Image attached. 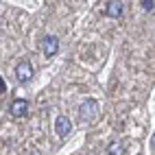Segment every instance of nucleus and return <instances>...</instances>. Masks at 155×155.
I'll use <instances>...</instances> for the list:
<instances>
[{
    "label": "nucleus",
    "mask_w": 155,
    "mask_h": 155,
    "mask_svg": "<svg viewBox=\"0 0 155 155\" xmlns=\"http://www.w3.org/2000/svg\"><path fill=\"white\" fill-rule=\"evenodd\" d=\"M96 114H98V103H96V101L87 98V101H83V103L79 105V116H81V120H92V118H96Z\"/></svg>",
    "instance_id": "obj_1"
},
{
    "label": "nucleus",
    "mask_w": 155,
    "mask_h": 155,
    "mask_svg": "<svg viewBox=\"0 0 155 155\" xmlns=\"http://www.w3.org/2000/svg\"><path fill=\"white\" fill-rule=\"evenodd\" d=\"M42 50H44L46 57L57 55V50H59V39H57L55 35H46V37L42 39Z\"/></svg>",
    "instance_id": "obj_2"
},
{
    "label": "nucleus",
    "mask_w": 155,
    "mask_h": 155,
    "mask_svg": "<svg viewBox=\"0 0 155 155\" xmlns=\"http://www.w3.org/2000/svg\"><path fill=\"white\" fill-rule=\"evenodd\" d=\"M15 77H18V81H22V83L31 81L33 79V66H31L28 61H20L18 68H15Z\"/></svg>",
    "instance_id": "obj_3"
},
{
    "label": "nucleus",
    "mask_w": 155,
    "mask_h": 155,
    "mask_svg": "<svg viewBox=\"0 0 155 155\" xmlns=\"http://www.w3.org/2000/svg\"><path fill=\"white\" fill-rule=\"evenodd\" d=\"M70 129H72L70 118H68V116H59V118H57V122H55V131H57V136H59V138L68 136Z\"/></svg>",
    "instance_id": "obj_4"
},
{
    "label": "nucleus",
    "mask_w": 155,
    "mask_h": 155,
    "mask_svg": "<svg viewBox=\"0 0 155 155\" xmlns=\"http://www.w3.org/2000/svg\"><path fill=\"white\" fill-rule=\"evenodd\" d=\"M26 111H28L26 101L15 98V101L11 103V116H13V118H24V116H26Z\"/></svg>",
    "instance_id": "obj_5"
},
{
    "label": "nucleus",
    "mask_w": 155,
    "mask_h": 155,
    "mask_svg": "<svg viewBox=\"0 0 155 155\" xmlns=\"http://www.w3.org/2000/svg\"><path fill=\"white\" fill-rule=\"evenodd\" d=\"M105 13H107L109 18H120V15H122V2H120V0H109Z\"/></svg>",
    "instance_id": "obj_6"
},
{
    "label": "nucleus",
    "mask_w": 155,
    "mask_h": 155,
    "mask_svg": "<svg viewBox=\"0 0 155 155\" xmlns=\"http://www.w3.org/2000/svg\"><path fill=\"white\" fill-rule=\"evenodd\" d=\"M107 155H125V151H122V144H120V142H111L109 149H107Z\"/></svg>",
    "instance_id": "obj_7"
},
{
    "label": "nucleus",
    "mask_w": 155,
    "mask_h": 155,
    "mask_svg": "<svg viewBox=\"0 0 155 155\" xmlns=\"http://www.w3.org/2000/svg\"><path fill=\"white\" fill-rule=\"evenodd\" d=\"M142 7L147 9V11H151L153 9V0H142Z\"/></svg>",
    "instance_id": "obj_8"
},
{
    "label": "nucleus",
    "mask_w": 155,
    "mask_h": 155,
    "mask_svg": "<svg viewBox=\"0 0 155 155\" xmlns=\"http://www.w3.org/2000/svg\"><path fill=\"white\" fill-rule=\"evenodd\" d=\"M5 92V81H2V77H0V94Z\"/></svg>",
    "instance_id": "obj_9"
}]
</instances>
